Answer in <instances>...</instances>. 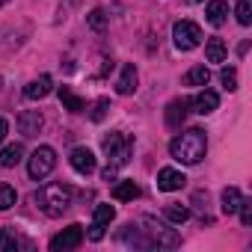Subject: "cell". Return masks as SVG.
<instances>
[{
    "mask_svg": "<svg viewBox=\"0 0 252 252\" xmlns=\"http://www.w3.org/2000/svg\"><path fill=\"white\" fill-rule=\"evenodd\" d=\"M205 152H208V137L202 128H190L169 143V155L184 166H196L205 158Z\"/></svg>",
    "mask_w": 252,
    "mask_h": 252,
    "instance_id": "obj_1",
    "label": "cell"
},
{
    "mask_svg": "<svg viewBox=\"0 0 252 252\" xmlns=\"http://www.w3.org/2000/svg\"><path fill=\"white\" fill-rule=\"evenodd\" d=\"M71 199H74V190H71L68 184H63V181H51V184H45V187L36 193V202H39V208H42L48 217H63V214L68 211Z\"/></svg>",
    "mask_w": 252,
    "mask_h": 252,
    "instance_id": "obj_2",
    "label": "cell"
},
{
    "mask_svg": "<svg viewBox=\"0 0 252 252\" xmlns=\"http://www.w3.org/2000/svg\"><path fill=\"white\" fill-rule=\"evenodd\" d=\"M101 146H104V155L110 158V166H125V163L131 160V152H134V140L119 134V131L107 134L101 140Z\"/></svg>",
    "mask_w": 252,
    "mask_h": 252,
    "instance_id": "obj_3",
    "label": "cell"
},
{
    "mask_svg": "<svg viewBox=\"0 0 252 252\" xmlns=\"http://www.w3.org/2000/svg\"><path fill=\"white\" fill-rule=\"evenodd\" d=\"M54 166H57V152H54L51 146H39V149L27 158V172H30L33 181L48 178V175L54 172Z\"/></svg>",
    "mask_w": 252,
    "mask_h": 252,
    "instance_id": "obj_4",
    "label": "cell"
},
{
    "mask_svg": "<svg viewBox=\"0 0 252 252\" xmlns=\"http://www.w3.org/2000/svg\"><path fill=\"white\" fill-rule=\"evenodd\" d=\"M172 39H175V48H178V51H193V48H199V42H202V27L193 24V21H175Z\"/></svg>",
    "mask_w": 252,
    "mask_h": 252,
    "instance_id": "obj_5",
    "label": "cell"
},
{
    "mask_svg": "<svg viewBox=\"0 0 252 252\" xmlns=\"http://www.w3.org/2000/svg\"><path fill=\"white\" fill-rule=\"evenodd\" d=\"M80 243H83V225L74 222L51 237V252H68V249H77Z\"/></svg>",
    "mask_w": 252,
    "mask_h": 252,
    "instance_id": "obj_6",
    "label": "cell"
},
{
    "mask_svg": "<svg viewBox=\"0 0 252 252\" xmlns=\"http://www.w3.org/2000/svg\"><path fill=\"white\" fill-rule=\"evenodd\" d=\"M68 163H71V169H74V172H80V175H92V172H95V166H98L95 155H92L89 149H83V146L71 149V155H68Z\"/></svg>",
    "mask_w": 252,
    "mask_h": 252,
    "instance_id": "obj_7",
    "label": "cell"
},
{
    "mask_svg": "<svg viewBox=\"0 0 252 252\" xmlns=\"http://www.w3.org/2000/svg\"><path fill=\"white\" fill-rule=\"evenodd\" d=\"M146 222L152 225L149 231H152V243H155V246H166V249H175V246L181 243V237H178L172 228H166L163 222H155L152 217H146Z\"/></svg>",
    "mask_w": 252,
    "mask_h": 252,
    "instance_id": "obj_8",
    "label": "cell"
},
{
    "mask_svg": "<svg viewBox=\"0 0 252 252\" xmlns=\"http://www.w3.org/2000/svg\"><path fill=\"white\" fill-rule=\"evenodd\" d=\"M113 217H116L113 205H98V208H95V217H92L89 240H101V237H104V228H107V225L113 222Z\"/></svg>",
    "mask_w": 252,
    "mask_h": 252,
    "instance_id": "obj_9",
    "label": "cell"
},
{
    "mask_svg": "<svg viewBox=\"0 0 252 252\" xmlns=\"http://www.w3.org/2000/svg\"><path fill=\"white\" fill-rule=\"evenodd\" d=\"M42 125H45V119H42V113L39 110H24L21 116H18V131H21V137H39V131H42Z\"/></svg>",
    "mask_w": 252,
    "mask_h": 252,
    "instance_id": "obj_10",
    "label": "cell"
},
{
    "mask_svg": "<svg viewBox=\"0 0 252 252\" xmlns=\"http://www.w3.org/2000/svg\"><path fill=\"white\" fill-rule=\"evenodd\" d=\"M184 172L181 169H172V166H166V169H160L158 172V190H163V193H175V190H181L184 187Z\"/></svg>",
    "mask_w": 252,
    "mask_h": 252,
    "instance_id": "obj_11",
    "label": "cell"
},
{
    "mask_svg": "<svg viewBox=\"0 0 252 252\" xmlns=\"http://www.w3.org/2000/svg\"><path fill=\"white\" fill-rule=\"evenodd\" d=\"M217 104H220V95H217V92H211V89H202L196 98H190L193 113H202V116L214 113V110H217Z\"/></svg>",
    "mask_w": 252,
    "mask_h": 252,
    "instance_id": "obj_12",
    "label": "cell"
},
{
    "mask_svg": "<svg viewBox=\"0 0 252 252\" xmlns=\"http://www.w3.org/2000/svg\"><path fill=\"white\" fill-rule=\"evenodd\" d=\"M187 113H190V98H175V101H169V107H166V125H169V128H178Z\"/></svg>",
    "mask_w": 252,
    "mask_h": 252,
    "instance_id": "obj_13",
    "label": "cell"
},
{
    "mask_svg": "<svg viewBox=\"0 0 252 252\" xmlns=\"http://www.w3.org/2000/svg\"><path fill=\"white\" fill-rule=\"evenodd\" d=\"M51 89H54V80H51L48 74H42V77H36V80H30V83L24 86V98H30V101H39V98L51 95Z\"/></svg>",
    "mask_w": 252,
    "mask_h": 252,
    "instance_id": "obj_14",
    "label": "cell"
},
{
    "mask_svg": "<svg viewBox=\"0 0 252 252\" xmlns=\"http://www.w3.org/2000/svg\"><path fill=\"white\" fill-rule=\"evenodd\" d=\"M205 15H208V24L211 27H222L225 18H228V3H225V0H211L208 9H205Z\"/></svg>",
    "mask_w": 252,
    "mask_h": 252,
    "instance_id": "obj_15",
    "label": "cell"
},
{
    "mask_svg": "<svg viewBox=\"0 0 252 252\" xmlns=\"http://www.w3.org/2000/svg\"><path fill=\"white\" fill-rule=\"evenodd\" d=\"M116 92L119 95H134L137 92V68L134 65H125L122 68V77L116 83Z\"/></svg>",
    "mask_w": 252,
    "mask_h": 252,
    "instance_id": "obj_16",
    "label": "cell"
},
{
    "mask_svg": "<svg viewBox=\"0 0 252 252\" xmlns=\"http://www.w3.org/2000/svg\"><path fill=\"white\" fill-rule=\"evenodd\" d=\"M21 160H24V146H18V143H12V146H6L0 152V166H6V169L18 166Z\"/></svg>",
    "mask_w": 252,
    "mask_h": 252,
    "instance_id": "obj_17",
    "label": "cell"
},
{
    "mask_svg": "<svg viewBox=\"0 0 252 252\" xmlns=\"http://www.w3.org/2000/svg\"><path fill=\"white\" fill-rule=\"evenodd\" d=\"M18 246H30L15 234V228H0V252H15Z\"/></svg>",
    "mask_w": 252,
    "mask_h": 252,
    "instance_id": "obj_18",
    "label": "cell"
},
{
    "mask_svg": "<svg viewBox=\"0 0 252 252\" xmlns=\"http://www.w3.org/2000/svg\"><path fill=\"white\" fill-rule=\"evenodd\" d=\"M140 196V187L134 184V181H119L116 187H113V199L116 202H134Z\"/></svg>",
    "mask_w": 252,
    "mask_h": 252,
    "instance_id": "obj_19",
    "label": "cell"
},
{
    "mask_svg": "<svg viewBox=\"0 0 252 252\" xmlns=\"http://www.w3.org/2000/svg\"><path fill=\"white\" fill-rule=\"evenodd\" d=\"M205 57H208V63H222V60L228 57L225 42H222V39H208V45H205Z\"/></svg>",
    "mask_w": 252,
    "mask_h": 252,
    "instance_id": "obj_20",
    "label": "cell"
},
{
    "mask_svg": "<svg viewBox=\"0 0 252 252\" xmlns=\"http://www.w3.org/2000/svg\"><path fill=\"white\" fill-rule=\"evenodd\" d=\"M208 80H211V71L205 65H193L184 74V86H208Z\"/></svg>",
    "mask_w": 252,
    "mask_h": 252,
    "instance_id": "obj_21",
    "label": "cell"
},
{
    "mask_svg": "<svg viewBox=\"0 0 252 252\" xmlns=\"http://www.w3.org/2000/svg\"><path fill=\"white\" fill-rule=\"evenodd\" d=\"M60 101H63V107L65 110H71V113H80L86 104H83V98H77L68 86H60Z\"/></svg>",
    "mask_w": 252,
    "mask_h": 252,
    "instance_id": "obj_22",
    "label": "cell"
},
{
    "mask_svg": "<svg viewBox=\"0 0 252 252\" xmlns=\"http://www.w3.org/2000/svg\"><path fill=\"white\" fill-rule=\"evenodd\" d=\"M240 199H243V196H240L237 187H225V190H222V211H225V214H234L237 205H240Z\"/></svg>",
    "mask_w": 252,
    "mask_h": 252,
    "instance_id": "obj_23",
    "label": "cell"
},
{
    "mask_svg": "<svg viewBox=\"0 0 252 252\" xmlns=\"http://www.w3.org/2000/svg\"><path fill=\"white\" fill-rule=\"evenodd\" d=\"M166 220L175 222V225H181V222L190 220V208H184V205H166Z\"/></svg>",
    "mask_w": 252,
    "mask_h": 252,
    "instance_id": "obj_24",
    "label": "cell"
},
{
    "mask_svg": "<svg viewBox=\"0 0 252 252\" xmlns=\"http://www.w3.org/2000/svg\"><path fill=\"white\" fill-rule=\"evenodd\" d=\"M15 199H18L15 187H9V184H0V211H9V208L15 205Z\"/></svg>",
    "mask_w": 252,
    "mask_h": 252,
    "instance_id": "obj_25",
    "label": "cell"
},
{
    "mask_svg": "<svg viewBox=\"0 0 252 252\" xmlns=\"http://www.w3.org/2000/svg\"><path fill=\"white\" fill-rule=\"evenodd\" d=\"M86 24L95 30V33H101V30H107V15H104V9H92L89 15H86Z\"/></svg>",
    "mask_w": 252,
    "mask_h": 252,
    "instance_id": "obj_26",
    "label": "cell"
},
{
    "mask_svg": "<svg viewBox=\"0 0 252 252\" xmlns=\"http://www.w3.org/2000/svg\"><path fill=\"white\" fill-rule=\"evenodd\" d=\"M237 21L243 27L252 24V0H240V3H237Z\"/></svg>",
    "mask_w": 252,
    "mask_h": 252,
    "instance_id": "obj_27",
    "label": "cell"
},
{
    "mask_svg": "<svg viewBox=\"0 0 252 252\" xmlns=\"http://www.w3.org/2000/svg\"><path fill=\"white\" fill-rule=\"evenodd\" d=\"M237 211H240V222L243 225H252V199H240Z\"/></svg>",
    "mask_w": 252,
    "mask_h": 252,
    "instance_id": "obj_28",
    "label": "cell"
},
{
    "mask_svg": "<svg viewBox=\"0 0 252 252\" xmlns=\"http://www.w3.org/2000/svg\"><path fill=\"white\" fill-rule=\"evenodd\" d=\"M220 80H222V86H225L228 92H231V89H237V71H234V68H222Z\"/></svg>",
    "mask_w": 252,
    "mask_h": 252,
    "instance_id": "obj_29",
    "label": "cell"
},
{
    "mask_svg": "<svg viewBox=\"0 0 252 252\" xmlns=\"http://www.w3.org/2000/svg\"><path fill=\"white\" fill-rule=\"evenodd\" d=\"M107 110H110V101H107V98H101V101L95 104V110H92V122H101V119L107 116Z\"/></svg>",
    "mask_w": 252,
    "mask_h": 252,
    "instance_id": "obj_30",
    "label": "cell"
},
{
    "mask_svg": "<svg viewBox=\"0 0 252 252\" xmlns=\"http://www.w3.org/2000/svg\"><path fill=\"white\" fill-rule=\"evenodd\" d=\"M6 134H9V122H6V119H0V143L6 140Z\"/></svg>",
    "mask_w": 252,
    "mask_h": 252,
    "instance_id": "obj_31",
    "label": "cell"
},
{
    "mask_svg": "<svg viewBox=\"0 0 252 252\" xmlns=\"http://www.w3.org/2000/svg\"><path fill=\"white\" fill-rule=\"evenodd\" d=\"M6 3H9V0H0V6H6Z\"/></svg>",
    "mask_w": 252,
    "mask_h": 252,
    "instance_id": "obj_32",
    "label": "cell"
},
{
    "mask_svg": "<svg viewBox=\"0 0 252 252\" xmlns=\"http://www.w3.org/2000/svg\"><path fill=\"white\" fill-rule=\"evenodd\" d=\"M190 3H202V0H190Z\"/></svg>",
    "mask_w": 252,
    "mask_h": 252,
    "instance_id": "obj_33",
    "label": "cell"
}]
</instances>
